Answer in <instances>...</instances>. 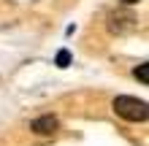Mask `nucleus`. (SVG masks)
I'll list each match as a JSON object with an SVG mask.
<instances>
[{
	"label": "nucleus",
	"instance_id": "4",
	"mask_svg": "<svg viewBox=\"0 0 149 146\" xmlns=\"http://www.w3.org/2000/svg\"><path fill=\"white\" fill-rule=\"evenodd\" d=\"M68 62H71V54H68V51L63 49V51H60V54H57V65H60V68H65Z\"/></svg>",
	"mask_w": 149,
	"mask_h": 146
},
{
	"label": "nucleus",
	"instance_id": "2",
	"mask_svg": "<svg viewBox=\"0 0 149 146\" xmlns=\"http://www.w3.org/2000/svg\"><path fill=\"white\" fill-rule=\"evenodd\" d=\"M30 130L33 133H38V135H52L57 130V119L46 114V116H38V119H33V125H30Z\"/></svg>",
	"mask_w": 149,
	"mask_h": 146
},
{
	"label": "nucleus",
	"instance_id": "5",
	"mask_svg": "<svg viewBox=\"0 0 149 146\" xmlns=\"http://www.w3.org/2000/svg\"><path fill=\"white\" fill-rule=\"evenodd\" d=\"M122 3H138V0H122Z\"/></svg>",
	"mask_w": 149,
	"mask_h": 146
},
{
	"label": "nucleus",
	"instance_id": "3",
	"mask_svg": "<svg viewBox=\"0 0 149 146\" xmlns=\"http://www.w3.org/2000/svg\"><path fill=\"white\" fill-rule=\"evenodd\" d=\"M136 79L141 81V84H146V81H149V65H146V62L136 68Z\"/></svg>",
	"mask_w": 149,
	"mask_h": 146
},
{
	"label": "nucleus",
	"instance_id": "1",
	"mask_svg": "<svg viewBox=\"0 0 149 146\" xmlns=\"http://www.w3.org/2000/svg\"><path fill=\"white\" fill-rule=\"evenodd\" d=\"M111 108L117 111L122 119H127V122H144V119L149 116L146 103H144V100H138V98H130V95H119V98H114Z\"/></svg>",
	"mask_w": 149,
	"mask_h": 146
}]
</instances>
